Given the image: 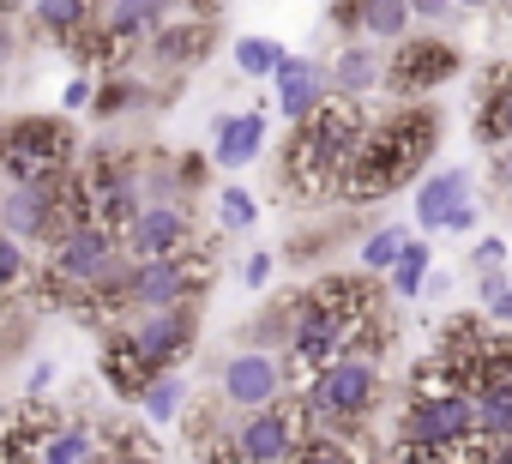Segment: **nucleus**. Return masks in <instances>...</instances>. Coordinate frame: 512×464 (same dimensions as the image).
Instances as JSON below:
<instances>
[{
  "mask_svg": "<svg viewBox=\"0 0 512 464\" xmlns=\"http://www.w3.org/2000/svg\"><path fill=\"white\" fill-rule=\"evenodd\" d=\"M434 145H440V121H434V109H398V115H386L380 127H368L362 133V151L350 157V169H344V193L350 199H386V193H398L410 175H422V163L434 157Z\"/></svg>",
  "mask_w": 512,
  "mask_h": 464,
  "instance_id": "1",
  "label": "nucleus"
},
{
  "mask_svg": "<svg viewBox=\"0 0 512 464\" xmlns=\"http://www.w3.org/2000/svg\"><path fill=\"white\" fill-rule=\"evenodd\" d=\"M476 440V398L464 386H434V392H416L410 410H404V452L410 458H440V452H458Z\"/></svg>",
  "mask_w": 512,
  "mask_h": 464,
  "instance_id": "2",
  "label": "nucleus"
},
{
  "mask_svg": "<svg viewBox=\"0 0 512 464\" xmlns=\"http://www.w3.org/2000/svg\"><path fill=\"white\" fill-rule=\"evenodd\" d=\"M73 169V133L61 115H25L0 127V175L7 181H55Z\"/></svg>",
  "mask_w": 512,
  "mask_h": 464,
  "instance_id": "3",
  "label": "nucleus"
},
{
  "mask_svg": "<svg viewBox=\"0 0 512 464\" xmlns=\"http://www.w3.org/2000/svg\"><path fill=\"white\" fill-rule=\"evenodd\" d=\"M374 392H380V374H374V362H362V356H338V362H326L314 380H308V392H302V410H308V422H356V416H368L374 410Z\"/></svg>",
  "mask_w": 512,
  "mask_h": 464,
  "instance_id": "4",
  "label": "nucleus"
},
{
  "mask_svg": "<svg viewBox=\"0 0 512 464\" xmlns=\"http://www.w3.org/2000/svg\"><path fill=\"white\" fill-rule=\"evenodd\" d=\"M302 422H308V410H290V404L278 398V404H266V410H247V422H241L235 446H241V458H247V464H290V458H296V446L308 440V434H302Z\"/></svg>",
  "mask_w": 512,
  "mask_h": 464,
  "instance_id": "5",
  "label": "nucleus"
},
{
  "mask_svg": "<svg viewBox=\"0 0 512 464\" xmlns=\"http://www.w3.org/2000/svg\"><path fill=\"white\" fill-rule=\"evenodd\" d=\"M121 260V248H115V229H103V223H79V229H67V236H55V284H73V290H91L109 266Z\"/></svg>",
  "mask_w": 512,
  "mask_h": 464,
  "instance_id": "6",
  "label": "nucleus"
},
{
  "mask_svg": "<svg viewBox=\"0 0 512 464\" xmlns=\"http://www.w3.org/2000/svg\"><path fill=\"white\" fill-rule=\"evenodd\" d=\"M458 67H464V55H458L452 43L416 37V43H404V49L386 61V85H392L398 97H422V91H440L446 79H458Z\"/></svg>",
  "mask_w": 512,
  "mask_h": 464,
  "instance_id": "7",
  "label": "nucleus"
},
{
  "mask_svg": "<svg viewBox=\"0 0 512 464\" xmlns=\"http://www.w3.org/2000/svg\"><path fill=\"white\" fill-rule=\"evenodd\" d=\"M193 296H199V266H187V254H169V260H133L127 302H133L139 314L187 308Z\"/></svg>",
  "mask_w": 512,
  "mask_h": 464,
  "instance_id": "8",
  "label": "nucleus"
},
{
  "mask_svg": "<svg viewBox=\"0 0 512 464\" xmlns=\"http://www.w3.org/2000/svg\"><path fill=\"white\" fill-rule=\"evenodd\" d=\"M284 398V362L272 350H235L223 362V404L235 410H266Z\"/></svg>",
  "mask_w": 512,
  "mask_h": 464,
  "instance_id": "9",
  "label": "nucleus"
},
{
  "mask_svg": "<svg viewBox=\"0 0 512 464\" xmlns=\"http://www.w3.org/2000/svg\"><path fill=\"white\" fill-rule=\"evenodd\" d=\"M193 242V223L175 199H151L133 223H127V248L133 260H169V254H187Z\"/></svg>",
  "mask_w": 512,
  "mask_h": 464,
  "instance_id": "10",
  "label": "nucleus"
},
{
  "mask_svg": "<svg viewBox=\"0 0 512 464\" xmlns=\"http://www.w3.org/2000/svg\"><path fill=\"white\" fill-rule=\"evenodd\" d=\"M0 229L7 236H55V181H7L0 193Z\"/></svg>",
  "mask_w": 512,
  "mask_h": 464,
  "instance_id": "11",
  "label": "nucleus"
},
{
  "mask_svg": "<svg viewBox=\"0 0 512 464\" xmlns=\"http://www.w3.org/2000/svg\"><path fill=\"white\" fill-rule=\"evenodd\" d=\"M133 344H139V356L163 374V368H175L187 350H193V314L187 308H163V314H145L133 332H127Z\"/></svg>",
  "mask_w": 512,
  "mask_h": 464,
  "instance_id": "12",
  "label": "nucleus"
},
{
  "mask_svg": "<svg viewBox=\"0 0 512 464\" xmlns=\"http://www.w3.org/2000/svg\"><path fill=\"white\" fill-rule=\"evenodd\" d=\"M326 85H332V73H326L320 61L290 55V61L278 67V109H284L290 121H308V115L326 103Z\"/></svg>",
  "mask_w": 512,
  "mask_h": 464,
  "instance_id": "13",
  "label": "nucleus"
},
{
  "mask_svg": "<svg viewBox=\"0 0 512 464\" xmlns=\"http://www.w3.org/2000/svg\"><path fill=\"white\" fill-rule=\"evenodd\" d=\"M470 205V175L464 169H440L416 187V223L422 229H452V217Z\"/></svg>",
  "mask_w": 512,
  "mask_h": 464,
  "instance_id": "14",
  "label": "nucleus"
},
{
  "mask_svg": "<svg viewBox=\"0 0 512 464\" xmlns=\"http://www.w3.org/2000/svg\"><path fill=\"white\" fill-rule=\"evenodd\" d=\"M260 151H266V115H260V109L223 115V121H217V151H211V157H217L223 169H247Z\"/></svg>",
  "mask_w": 512,
  "mask_h": 464,
  "instance_id": "15",
  "label": "nucleus"
},
{
  "mask_svg": "<svg viewBox=\"0 0 512 464\" xmlns=\"http://www.w3.org/2000/svg\"><path fill=\"white\" fill-rule=\"evenodd\" d=\"M103 380H109V392H121V398H145V386L157 380V368L139 356V344L121 332V338H109L103 344Z\"/></svg>",
  "mask_w": 512,
  "mask_h": 464,
  "instance_id": "16",
  "label": "nucleus"
},
{
  "mask_svg": "<svg viewBox=\"0 0 512 464\" xmlns=\"http://www.w3.org/2000/svg\"><path fill=\"white\" fill-rule=\"evenodd\" d=\"M205 49H211V25H205V19H187V25H157V37H151V55H157L163 67H193Z\"/></svg>",
  "mask_w": 512,
  "mask_h": 464,
  "instance_id": "17",
  "label": "nucleus"
},
{
  "mask_svg": "<svg viewBox=\"0 0 512 464\" xmlns=\"http://www.w3.org/2000/svg\"><path fill=\"white\" fill-rule=\"evenodd\" d=\"M332 85H338V97H368L374 85H386V61L368 43H350L332 67Z\"/></svg>",
  "mask_w": 512,
  "mask_h": 464,
  "instance_id": "18",
  "label": "nucleus"
},
{
  "mask_svg": "<svg viewBox=\"0 0 512 464\" xmlns=\"http://www.w3.org/2000/svg\"><path fill=\"white\" fill-rule=\"evenodd\" d=\"M476 139H482V145H506V139H512V97H506V79H500V67L488 73L482 109H476Z\"/></svg>",
  "mask_w": 512,
  "mask_h": 464,
  "instance_id": "19",
  "label": "nucleus"
},
{
  "mask_svg": "<svg viewBox=\"0 0 512 464\" xmlns=\"http://www.w3.org/2000/svg\"><path fill=\"white\" fill-rule=\"evenodd\" d=\"M290 61V49L278 37H235V67L247 79H278V67Z\"/></svg>",
  "mask_w": 512,
  "mask_h": 464,
  "instance_id": "20",
  "label": "nucleus"
},
{
  "mask_svg": "<svg viewBox=\"0 0 512 464\" xmlns=\"http://www.w3.org/2000/svg\"><path fill=\"white\" fill-rule=\"evenodd\" d=\"M470 398H476V440H512V386H488Z\"/></svg>",
  "mask_w": 512,
  "mask_h": 464,
  "instance_id": "21",
  "label": "nucleus"
},
{
  "mask_svg": "<svg viewBox=\"0 0 512 464\" xmlns=\"http://www.w3.org/2000/svg\"><path fill=\"white\" fill-rule=\"evenodd\" d=\"M410 31V0H362V37L398 43Z\"/></svg>",
  "mask_w": 512,
  "mask_h": 464,
  "instance_id": "22",
  "label": "nucleus"
},
{
  "mask_svg": "<svg viewBox=\"0 0 512 464\" xmlns=\"http://www.w3.org/2000/svg\"><path fill=\"white\" fill-rule=\"evenodd\" d=\"M157 19H163V0H115V7L103 13V25L115 31V43H127L139 31H157Z\"/></svg>",
  "mask_w": 512,
  "mask_h": 464,
  "instance_id": "23",
  "label": "nucleus"
},
{
  "mask_svg": "<svg viewBox=\"0 0 512 464\" xmlns=\"http://www.w3.org/2000/svg\"><path fill=\"white\" fill-rule=\"evenodd\" d=\"M181 398H187V380H181L175 368H163V374L145 386V398H139V404H145V416L163 428V422H175V416H181Z\"/></svg>",
  "mask_w": 512,
  "mask_h": 464,
  "instance_id": "24",
  "label": "nucleus"
},
{
  "mask_svg": "<svg viewBox=\"0 0 512 464\" xmlns=\"http://www.w3.org/2000/svg\"><path fill=\"white\" fill-rule=\"evenodd\" d=\"M404 248H410V229H398V223L374 229V236L362 242V272H392L404 260Z\"/></svg>",
  "mask_w": 512,
  "mask_h": 464,
  "instance_id": "25",
  "label": "nucleus"
},
{
  "mask_svg": "<svg viewBox=\"0 0 512 464\" xmlns=\"http://www.w3.org/2000/svg\"><path fill=\"white\" fill-rule=\"evenodd\" d=\"M428 266H434V248L416 236V242L404 248V260L386 272V278H392V296H422V284H428Z\"/></svg>",
  "mask_w": 512,
  "mask_h": 464,
  "instance_id": "26",
  "label": "nucleus"
},
{
  "mask_svg": "<svg viewBox=\"0 0 512 464\" xmlns=\"http://www.w3.org/2000/svg\"><path fill=\"white\" fill-rule=\"evenodd\" d=\"M37 25L49 37H73L91 25V0H37Z\"/></svg>",
  "mask_w": 512,
  "mask_h": 464,
  "instance_id": "27",
  "label": "nucleus"
},
{
  "mask_svg": "<svg viewBox=\"0 0 512 464\" xmlns=\"http://www.w3.org/2000/svg\"><path fill=\"white\" fill-rule=\"evenodd\" d=\"M91 458V434L85 428H55L43 446V464H85Z\"/></svg>",
  "mask_w": 512,
  "mask_h": 464,
  "instance_id": "28",
  "label": "nucleus"
},
{
  "mask_svg": "<svg viewBox=\"0 0 512 464\" xmlns=\"http://www.w3.org/2000/svg\"><path fill=\"white\" fill-rule=\"evenodd\" d=\"M217 217H223V229H247L253 217H260V205H253L247 187H223L217 193Z\"/></svg>",
  "mask_w": 512,
  "mask_h": 464,
  "instance_id": "29",
  "label": "nucleus"
},
{
  "mask_svg": "<svg viewBox=\"0 0 512 464\" xmlns=\"http://www.w3.org/2000/svg\"><path fill=\"white\" fill-rule=\"evenodd\" d=\"M290 464H356V458H350L332 434H308V440L296 446V458H290Z\"/></svg>",
  "mask_w": 512,
  "mask_h": 464,
  "instance_id": "30",
  "label": "nucleus"
},
{
  "mask_svg": "<svg viewBox=\"0 0 512 464\" xmlns=\"http://www.w3.org/2000/svg\"><path fill=\"white\" fill-rule=\"evenodd\" d=\"M482 302H488V314H494L500 326H512V278L482 272Z\"/></svg>",
  "mask_w": 512,
  "mask_h": 464,
  "instance_id": "31",
  "label": "nucleus"
},
{
  "mask_svg": "<svg viewBox=\"0 0 512 464\" xmlns=\"http://www.w3.org/2000/svg\"><path fill=\"white\" fill-rule=\"evenodd\" d=\"M19 278H25V248H19V236L0 229V290H13Z\"/></svg>",
  "mask_w": 512,
  "mask_h": 464,
  "instance_id": "32",
  "label": "nucleus"
},
{
  "mask_svg": "<svg viewBox=\"0 0 512 464\" xmlns=\"http://www.w3.org/2000/svg\"><path fill=\"white\" fill-rule=\"evenodd\" d=\"M133 97H139V85H133V79H115V85L97 91L91 109H97V115H121V109H133Z\"/></svg>",
  "mask_w": 512,
  "mask_h": 464,
  "instance_id": "33",
  "label": "nucleus"
},
{
  "mask_svg": "<svg viewBox=\"0 0 512 464\" xmlns=\"http://www.w3.org/2000/svg\"><path fill=\"white\" fill-rule=\"evenodd\" d=\"M500 260H506V242H500V236H482V242H476V266H482V272H500Z\"/></svg>",
  "mask_w": 512,
  "mask_h": 464,
  "instance_id": "34",
  "label": "nucleus"
},
{
  "mask_svg": "<svg viewBox=\"0 0 512 464\" xmlns=\"http://www.w3.org/2000/svg\"><path fill=\"white\" fill-rule=\"evenodd\" d=\"M241 278H247V290H266V278H272V254H253V260L241 266Z\"/></svg>",
  "mask_w": 512,
  "mask_h": 464,
  "instance_id": "35",
  "label": "nucleus"
},
{
  "mask_svg": "<svg viewBox=\"0 0 512 464\" xmlns=\"http://www.w3.org/2000/svg\"><path fill=\"white\" fill-rule=\"evenodd\" d=\"M91 97H97V85H91V79H73V85L61 91V103H67V115H73V109H85Z\"/></svg>",
  "mask_w": 512,
  "mask_h": 464,
  "instance_id": "36",
  "label": "nucleus"
},
{
  "mask_svg": "<svg viewBox=\"0 0 512 464\" xmlns=\"http://www.w3.org/2000/svg\"><path fill=\"white\" fill-rule=\"evenodd\" d=\"M7 7H13V0H0V67L13 61V19H7Z\"/></svg>",
  "mask_w": 512,
  "mask_h": 464,
  "instance_id": "37",
  "label": "nucleus"
},
{
  "mask_svg": "<svg viewBox=\"0 0 512 464\" xmlns=\"http://www.w3.org/2000/svg\"><path fill=\"white\" fill-rule=\"evenodd\" d=\"M410 13H422V19H440V13H452V0H410Z\"/></svg>",
  "mask_w": 512,
  "mask_h": 464,
  "instance_id": "38",
  "label": "nucleus"
},
{
  "mask_svg": "<svg viewBox=\"0 0 512 464\" xmlns=\"http://www.w3.org/2000/svg\"><path fill=\"white\" fill-rule=\"evenodd\" d=\"M49 380H55V368H49V362H37V368H31V392H43Z\"/></svg>",
  "mask_w": 512,
  "mask_h": 464,
  "instance_id": "39",
  "label": "nucleus"
},
{
  "mask_svg": "<svg viewBox=\"0 0 512 464\" xmlns=\"http://www.w3.org/2000/svg\"><path fill=\"white\" fill-rule=\"evenodd\" d=\"M500 193H506V199H512V151H506V157H500Z\"/></svg>",
  "mask_w": 512,
  "mask_h": 464,
  "instance_id": "40",
  "label": "nucleus"
},
{
  "mask_svg": "<svg viewBox=\"0 0 512 464\" xmlns=\"http://www.w3.org/2000/svg\"><path fill=\"white\" fill-rule=\"evenodd\" d=\"M452 7H464V13H476V7H494V0H452Z\"/></svg>",
  "mask_w": 512,
  "mask_h": 464,
  "instance_id": "41",
  "label": "nucleus"
},
{
  "mask_svg": "<svg viewBox=\"0 0 512 464\" xmlns=\"http://www.w3.org/2000/svg\"><path fill=\"white\" fill-rule=\"evenodd\" d=\"M181 7H199V19H205V13L217 7V0H181Z\"/></svg>",
  "mask_w": 512,
  "mask_h": 464,
  "instance_id": "42",
  "label": "nucleus"
},
{
  "mask_svg": "<svg viewBox=\"0 0 512 464\" xmlns=\"http://www.w3.org/2000/svg\"><path fill=\"white\" fill-rule=\"evenodd\" d=\"M500 79H506V97H512V67H500Z\"/></svg>",
  "mask_w": 512,
  "mask_h": 464,
  "instance_id": "43",
  "label": "nucleus"
}]
</instances>
